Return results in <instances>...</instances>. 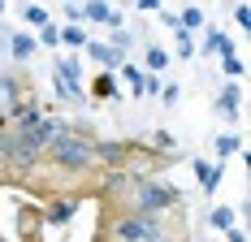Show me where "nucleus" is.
Masks as SVG:
<instances>
[{
  "instance_id": "f257e3e1",
  "label": "nucleus",
  "mask_w": 251,
  "mask_h": 242,
  "mask_svg": "<svg viewBox=\"0 0 251 242\" xmlns=\"http://www.w3.org/2000/svg\"><path fill=\"white\" fill-rule=\"evenodd\" d=\"M177 203H182V191H177L169 177H139L130 191L117 199V212H143V217H169Z\"/></svg>"
},
{
  "instance_id": "f03ea898",
  "label": "nucleus",
  "mask_w": 251,
  "mask_h": 242,
  "mask_svg": "<svg viewBox=\"0 0 251 242\" xmlns=\"http://www.w3.org/2000/svg\"><path fill=\"white\" fill-rule=\"evenodd\" d=\"M48 156L56 169L65 173H91L96 169V139H91V130H82V125H61V134L48 143Z\"/></svg>"
},
{
  "instance_id": "7ed1b4c3",
  "label": "nucleus",
  "mask_w": 251,
  "mask_h": 242,
  "mask_svg": "<svg viewBox=\"0 0 251 242\" xmlns=\"http://www.w3.org/2000/svg\"><path fill=\"white\" fill-rule=\"evenodd\" d=\"M169 234L165 217H143V212H113L104 220V238L108 242H160Z\"/></svg>"
},
{
  "instance_id": "20e7f679",
  "label": "nucleus",
  "mask_w": 251,
  "mask_h": 242,
  "mask_svg": "<svg viewBox=\"0 0 251 242\" xmlns=\"http://www.w3.org/2000/svg\"><path fill=\"white\" fill-rule=\"evenodd\" d=\"M78 13H82V26L96 22V26H108V30H122V9L117 4H108V0H82L78 4Z\"/></svg>"
},
{
  "instance_id": "39448f33",
  "label": "nucleus",
  "mask_w": 251,
  "mask_h": 242,
  "mask_svg": "<svg viewBox=\"0 0 251 242\" xmlns=\"http://www.w3.org/2000/svg\"><path fill=\"white\" fill-rule=\"evenodd\" d=\"M126 156H130L126 139H96V169H126Z\"/></svg>"
},
{
  "instance_id": "423d86ee",
  "label": "nucleus",
  "mask_w": 251,
  "mask_h": 242,
  "mask_svg": "<svg viewBox=\"0 0 251 242\" xmlns=\"http://www.w3.org/2000/svg\"><path fill=\"white\" fill-rule=\"evenodd\" d=\"M39 217H44V225H70V220L78 217V199H74V194H61V199H48Z\"/></svg>"
},
{
  "instance_id": "0eeeda50",
  "label": "nucleus",
  "mask_w": 251,
  "mask_h": 242,
  "mask_svg": "<svg viewBox=\"0 0 251 242\" xmlns=\"http://www.w3.org/2000/svg\"><path fill=\"white\" fill-rule=\"evenodd\" d=\"M87 56H91L96 65H104V73H113V70H122V65H126L122 52L108 48V44H100V39H87Z\"/></svg>"
},
{
  "instance_id": "6e6552de",
  "label": "nucleus",
  "mask_w": 251,
  "mask_h": 242,
  "mask_svg": "<svg viewBox=\"0 0 251 242\" xmlns=\"http://www.w3.org/2000/svg\"><path fill=\"white\" fill-rule=\"evenodd\" d=\"M134 182H139V177H134L130 169H108V173H104V194H108V199H122Z\"/></svg>"
},
{
  "instance_id": "1a4fd4ad",
  "label": "nucleus",
  "mask_w": 251,
  "mask_h": 242,
  "mask_svg": "<svg viewBox=\"0 0 251 242\" xmlns=\"http://www.w3.org/2000/svg\"><path fill=\"white\" fill-rule=\"evenodd\" d=\"M217 108H221L229 121H238V113H243V87H238V82H226L221 96H217Z\"/></svg>"
},
{
  "instance_id": "9d476101",
  "label": "nucleus",
  "mask_w": 251,
  "mask_h": 242,
  "mask_svg": "<svg viewBox=\"0 0 251 242\" xmlns=\"http://www.w3.org/2000/svg\"><path fill=\"white\" fill-rule=\"evenodd\" d=\"M195 177H200V191L203 194H217V191H221L226 169H221V165H208V160H195Z\"/></svg>"
},
{
  "instance_id": "9b49d317",
  "label": "nucleus",
  "mask_w": 251,
  "mask_h": 242,
  "mask_svg": "<svg viewBox=\"0 0 251 242\" xmlns=\"http://www.w3.org/2000/svg\"><path fill=\"white\" fill-rule=\"evenodd\" d=\"M200 52H212V56H221V61H226V56H234V39H229L226 30H217V26H212V30L203 35V48H200Z\"/></svg>"
},
{
  "instance_id": "f8f14e48",
  "label": "nucleus",
  "mask_w": 251,
  "mask_h": 242,
  "mask_svg": "<svg viewBox=\"0 0 251 242\" xmlns=\"http://www.w3.org/2000/svg\"><path fill=\"white\" fill-rule=\"evenodd\" d=\"M35 48H39V44H35L30 30H13V39H9V56H13V61H30Z\"/></svg>"
},
{
  "instance_id": "ddd939ff",
  "label": "nucleus",
  "mask_w": 251,
  "mask_h": 242,
  "mask_svg": "<svg viewBox=\"0 0 251 242\" xmlns=\"http://www.w3.org/2000/svg\"><path fill=\"white\" fill-rule=\"evenodd\" d=\"M56 78H61L65 87H82V65H78L74 56H61V61H56Z\"/></svg>"
},
{
  "instance_id": "4468645a",
  "label": "nucleus",
  "mask_w": 251,
  "mask_h": 242,
  "mask_svg": "<svg viewBox=\"0 0 251 242\" xmlns=\"http://www.w3.org/2000/svg\"><path fill=\"white\" fill-rule=\"evenodd\" d=\"M212 151H217V160L226 165V156H234V151H243V134H234V130H226V134H217V143H212Z\"/></svg>"
},
{
  "instance_id": "2eb2a0df",
  "label": "nucleus",
  "mask_w": 251,
  "mask_h": 242,
  "mask_svg": "<svg viewBox=\"0 0 251 242\" xmlns=\"http://www.w3.org/2000/svg\"><path fill=\"white\" fill-rule=\"evenodd\" d=\"M165 65H169V52H165V48H156V44H151V48H143V73L160 78V70H165Z\"/></svg>"
},
{
  "instance_id": "dca6fc26",
  "label": "nucleus",
  "mask_w": 251,
  "mask_h": 242,
  "mask_svg": "<svg viewBox=\"0 0 251 242\" xmlns=\"http://www.w3.org/2000/svg\"><path fill=\"white\" fill-rule=\"evenodd\" d=\"M203 18H208V13H203L200 4H186V9H177V30L191 35V30H200V26H203Z\"/></svg>"
},
{
  "instance_id": "f3484780",
  "label": "nucleus",
  "mask_w": 251,
  "mask_h": 242,
  "mask_svg": "<svg viewBox=\"0 0 251 242\" xmlns=\"http://www.w3.org/2000/svg\"><path fill=\"white\" fill-rule=\"evenodd\" d=\"M87 91H91L96 99H122V91H117V78H113V73H100V78H96Z\"/></svg>"
},
{
  "instance_id": "a211bd4d",
  "label": "nucleus",
  "mask_w": 251,
  "mask_h": 242,
  "mask_svg": "<svg viewBox=\"0 0 251 242\" xmlns=\"http://www.w3.org/2000/svg\"><path fill=\"white\" fill-rule=\"evenodd\" d=\"M208 225H212L217 234H226V229H234V225H238V217H234V208H226V203H217V208L208 212Z\"/></svg>"
},
{
  "instance_id": "6ab92c4d",
  "label": "nucleus",
  "mask_w": 251,
  "mask_h": 242,
  "mask_svg": "<svg viewBox=\"0 0 251 242\" xmlns=\"http://www.w3.org/2000/svg\"><path fill=\"white\" fill-rule=\"evenodd\" d=\"M195 52H200V44H195V35H186V30H177V44H174V52H169V61H191V56H195Z\"/></svg>"
},
{
  "instance_id": "aec40b11",
  "label": "nucleus",
  "mask_w": 251,
  "mask_h": 242,
  "mask_svg": "<svg viewBox=\"0 0 251 242\" xmlns=\"http://www.w3.org/2000/svg\"><path fill=\"white\" fill-rule=\"evenodd\" d=\"M61 44L65 48H87V30L82 26H61Z\"/></svg>"
},
{
  "instance_id": "412c9836",
  "label": "nucleus",
  "mask_w": 251,
  "mask_h": 242,
  "mask_svg": "<svg viewBox=\"0 0 251 242\" xmlns=\"http://www.w3.org/2000/svg\"><path fill=\"white\" fill-rule=\"evenodd\" d=\"M22 18H26L30 26H39V30H44V26L52 22V13L44 9V4H26V9H22Z\"/></svg>"
},
{
  "instance_id": "4be33fe9",
  "label": "nucleus",
  "mask_w": 251,
  "mask_h": 242,
  "mask_svg": "<svg viewBox=\"0 0 251 242\" xmlns=\"http://www.w3.org/2000/svg\"><path fill=\"white\" fill-rule=\"evenodd\" d=\"M35 44H39V48H56V44H61V26H44V30H39V39H35Z\"/></svg>"
},
{
  "instance_id": "5701e85b",
  "label": "nucleus",
  "mask_w": 251,
  "mask_h": 242,
  "mask_svg": "<svg viewBox=\"0 0 251 242\" xmlns=\"http://www.w3.org/2000/svg\"><path fill=\"white\" fill-rule=\"evenodd\" d=\"M221 70H226L229 82H238V78H243V56H238V52H234V56H226V61H221Z\"/></svg>"
},
{
  "instance_id": "b1692460",
  "label": "nucleus",
  "mask_w": 251,
  "mask_h": 242,
  "mask_svg": "<svg viewBox=\"0 0 251 242\" xmlns=\"http://www.w3.org/2000/svg\"><path fill=\"white\" fill-rule=\"evenodd\" d=\"M122 78H126V82H134V96H139V87H143V70H139V65H122Z\"/></svg>"
},
{
  "instance_id": "393cba45",
  "label": "nucleus",
  "mask_w": 251,
  "mask_h": 242,
  "mask_svg": "<svg viewBox=\"0 0 251 242\" xmlns=\"http://www.w3.org/2000/svg\"><path fill=\"white\" fill-rule=\"evenodd\" d=\"M148 147H165V151H174V134H169V130H156V134L148 139Z\"/></svg>"
},
{
  "instance_id": "a878e982",
  "label": "nucleus",
  "mask_w": 251,
  "mask_h": 242,
  "mask_svg": "<svg viewBox=\"0 0 251 242\" xmlns=\"http://www.w3.org/2000/svg\"><path fill=\"white\" fill-rule=\"evenodd\" d=\"M234 22L243 30H251V4H234Z\"/></svg>"
},
{
  "instance_id": "bb28decb",
  "label": "nucleus",
  "mask_w": 251,
  "mask_h": 242,
  "mask_svg": "<svg viewBox=\"0 0 251 242\" xmlns=\"http://www.w3.org/2000/svg\"><path fill=\"white\" fill-rule=\"evenodd\" d=\"M177 96H182L177 82H165V87H160V99H165V104H177Z\"/></svg>"
},
{
  "instance_id": "cd10ccee",
  "label": "nucleus",
  "mask_w": 251,
  "mask_h": 242,
  "mask_svg": "<svg viewBox=\"0 0 251 242\" xmlns=\"http://www.w3.org/2000/svg\"><path fill=\"white\" fill-rule=\"evenodd\" d=\"M226 238H229V242H247V229H238V225H234V229H226Z\"/></svg>"
},
{
  "instance_id": "c85d7f7f",
  "label": "nucleus",
  "mask_w": 251,
  "mask_h": 242,
  "mask_svg": "<svg viewBox=\"0 0 251 242\" xmlns=\"http://www.w3.org/2000/svg\"><path fill=\"white\" fill-rule=\"evenodd\" d=\"M160 242H191V238H186V234H165Z\"/></svg>"
},
{
  "instance_id": "c756f323",
  "label": "nucleus",
  "mask_w": 251,
  "mask_h": 242,
  "mask_svg": "<svg viewBox=\"0 0 251 242\" xmlns=\"http://www.w3.org/2000/svg\"><path fill=\"white\" fill-rule=\"evenodd\" d=\"M0 130H9V121H4V113H0Z\"/></svg>"
},
{
  "instance_id": "7c9ffc66",
  "label": "nucleus",
  "mask_w": 251,
  "mask_h": 242,
  "mask_svg": "<svg viewBox=\"0 0 251 242\" xmlns=\"http://www.w3.org/2000/svg\"><path fill=\"white\" fill-rule=\"evenodd\" d=\"M0 13H4V0H0Z\"/></svg>"
},
{
  "instance_id": "2f4dec72",
  "label": "nucleus",
  "mask_w": 251,
  "mask_h": 242,
  "mask_svg": "<svg viewBox=\"0 0 251 242\" xmlns=\"http://www.w3.org/2000/svg\"><path fill=\"white\" fill-rule=\"evenodd\" d=\"M0 242H9V238H4V234H0Z\"/></svg>"
}]
</instances>
